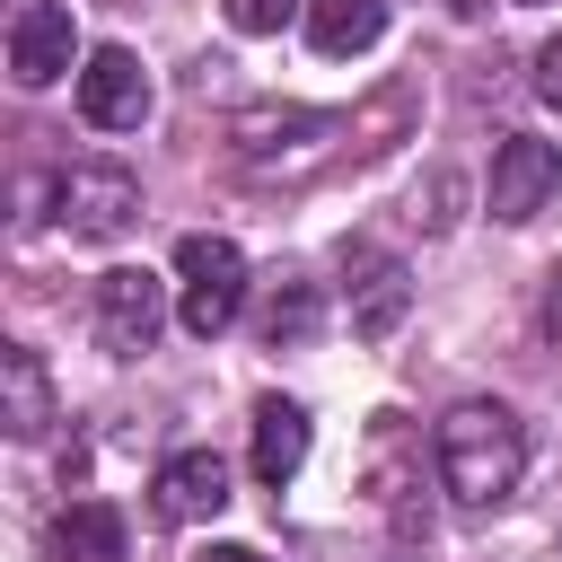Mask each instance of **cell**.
Segmentation results:
<instances>
[{
  "label": "cell",
  "instance_id": "obj_13",
  "mask_svg": "<svg viewBox=\"0 0 562 562\" xmlns=\"http://www.w3.org/2000/svg\"><path fill=\"white\" fill-rule=\"evenodd\" d=\"M386 35V0H307V44L316 53H369Z\"/></svg>",
  "mask_w": 562,
  "mask_h": 562
},
{
  "label": "cell",
  "instance_id": "obj_1",
  "mask_svg": "<svg viewBox=\"0 0 562 562\" xmlns=\"http://www.w3.org/2000/svg\"><path fill=\"white\" fill-rule=\"evenodd\" d=\"M430 465H439V492L457 509H501L527 474V422L492 395H465L439 413V439H430Z\"/></svg>",
  "mask_w": 562,
  "mask_h": 562
},
{
  "label": "cell",
  "instance_id": "obj_18",
  "mask_svg": "<svg viewBox=\"0 0 562 562\" xmlns=\"http://www.w3.org/2000/svg\"><path fill=\"white\" fill-rule=\"evenodd\" d=\"M202 562H263L255 544H202Z\"/></svg>",
  "mask_w": 562,
  "mask_h": 562
},
{
  "label": "cell",
  "instance_id": "obj_16",
  "mask_svg": "<svg viewBox=\"0 0 562 562\" xmlns=\"http://www.w3.org/2000/svg\"><path fill=\"white\" fill-rule=\"evenodd\" d=\"M536 325H544V351H553V369H562V263H553V281H544V307H536Z\"/></svg>",
  "mask_w": 562,
  "mask_h": 562
},
{
  "label": "cell",
  "instance_id": "obj_8",
  "mask_svg": "<svg viewBox=\"0 0 562 562\" xmlns=\"http://www.w3.org/2000/svg\"><path fill=\"white\" fill-rule=\"evenodd\" d=\"M70 61H79L70 0H18V18H9V79L18 88H53Z\"/></svg>",
  "mask_w": 562,
  "mask_h": 562
},
{
  "label": "cell",
  "instance_id": "obj_12",
  "mask_svg": "<svg viewBox=\"0 0 562 562\" xmlns=\"http://www.w3.org/2000/svg\"><path fill=\"white\" fill-rule=\"evenodd\" d=\"M53 553H61V562H132L123 509H114V501H70V509L53 518Z\"/></svg>",
  "mask_w": 562,
  "mask_h": 562
},
{
  "label": "cell",
  "instance_id": "obj_7",
  "mask_svg": "<svg viewBox=\"0 0 562 562\" xmlns=\"http://www.w3.org/2000/svg\"><path fill=\"white\" fill-rule=\"evenodd\" d=\"M562 193V149L553 140H536V132H509L501 149H492V184H483V202H492V220H536L544 202Z\"/></svg>",
  "mask_w": 562,
  "mask_h": 562
},
{
  "label": "cell",
  "instance_id": "obj_4",
  "mask_svg": "<svg viewBox=\"0 0 562 562\" xmlns=\"http://www.w3.org/2000/svg\"><path fill=\"white\" fill-rule=\"evenodd\" d=\"M158 334H167V281L140 272V263H114V272L97 281V342H105L114 360H140Z\"/></svg>",
  "mask_w": 562,
  "mask_h": 562
},
{
  "label": "cell",
  "instance_id": "obj_6",
  "mask_svg": "<svg viewBox=\"0 0 562 562\" xmlns=\"http://www.w3.org/2000/svg\"><path fill=\"white\" fill-rule=\"evenodd\" d=\"M342 299H351V334H360V342H386V334L413 316V272H404V255H386V246H342Z\"/></svg>",
  "mask_w": 562,
  "mask_h": 562
},
{
  "label": "cell",
  "instance_id": "obj_11",
  "mask_svg": "<svg viewBox=\"0 0 562 562\" xmlns=\"http://www.w3.org/2000/svg\"><path fill=\"white\" fill-rule=\"evenodd\" d=\"M307 465V404H290V395H263L255 404V483H290Z\"/></svg>",
  "mask_w": 562,
  "mask_h": 562
},
{
  "label": "cell",
  "instance_id": "obj_10",
  "mask_svg": "<svg viewBox=\"0 0 562 562\" xmlns=\"http://www.w3.org/2000/svg\"><path fill=\"white\" fill-rule=\"evenodd\" d=\"M0 422H9V439H18V448L53 439V422H61L53 378H44V360H35L26 342H0Z\"/></svg>",
  "mask_w": 562,
  "mask_h": 562
},
{
  "label": "cell",
  "instance_id": "obj_9",
  "mask_svg": "<svg viewBox=\"0 0 562 562\" xmlns=\"http://www.w3.org/2000/svg\"><path fill=\"white\" fill-rule=\"evenodd\" d=\"M149 501H158L167 527L220 518V509H228V457H220V448H176V457L149 474Z\"/></svg>",
  "mask_w": 562,
  "mask_h": 562
},
{
  "label": "cell",
  "instance_id": "obj_2",
  "mask_svg": "<svg viewBox=\"0 0 562 562\" xmlns=\"http://www.w3.org/2000/svg\"><path fill=\"white\" fill-rule=\"evenodd\" d=\"M237 307H246V255H237V237L193 228L176 246V325L202 334V342H220L237 325Z\"/></svg>",
  "mask_w": 562,
  "mask_h": 562
},
{
  "label": "cell",
  "instance_id": "obj_15",
  "mask_svg": "<svg viewBox=\"0 0 562 562\" xmlns=\"http://www.w3.org/2000/svg\"><path fill=\"white\" fill-rule=\"evenodd\" d=\"M237 35H281L290 18H307V0H220Z\"/></svg>",
  "mask_w": 562,
  "mask_h": 562
},
{
  "label": "cell",
  "instance_id": "obj_17",
  "mask_svg": "<svg viewBox=\"0 0 562 562\" xmlns=\"http://www.w3.org/2000/svg\"><path fill=\"white\" fill-rule=\"evenodd\" d=\"M536 97H544V105H562V35H553V44H536Z\"/></svg>",
  "mask_w": 562,
  "mask_h": 562
},
{
  "label": "cell",
  "instance_id": "obj_19",
  "mask_svg": "<svg viewBox=\"0 0 562 562\" xmlns=\"http://www.w3.org/2000/svg\"><path fill=\"white\" fill-rule=\"evenodd\" d=\"M518 9H544V0H518Z\"/></svg>",
  "mask_w": 562,
  "mask_h": 562
},
{
  "label": "cell",
  "instance_id": "obj_14",
  "mask_svg": "<svg viewBox=\"0 0 562 562\" xmlns=\"http://www.w3.org/2000/svg\"><path fill=\"white\" fill-rule=\"evenodd\" d=\"M255 325H263V342H272V351H299V342H316V325H325V299H316V281H272Z\"/></svg>",
  "mask_w": 562,
  "mask_h": 562
},
{
  "label": "cell",
  "instance_id": "obj_3",
  "mask_svg": "<svg viewBox=\"0 0 562 562\" xmlns=\"http://www.w3.org/2000/svg\"><path fill=\"white\" fill-rule=\"evenodd\" d=\"M53 220H61V237L105 246V237H123V228L140 220V176L114 167V158H79V167H61V184H53Z\"/></svg>",
  "mask_w": 562,
  "mask_h": 562
},
{
  "label": "cell",
  "instance_id": "obj_5",
  "mask_svg": "<svg viewBox=\"0 0 562 562\" xmlns=\"http://www.w3.org/2000/svg\"><path fill=\"white\" fill-rule=\"evenodd\" d=\"M149 105H158V88H149V70H140L132 44H97V53L79 61V114H88L97 132H140Z\"/></svg>",
  "mask_w": 562,
  "mask_h": 562
}]
</instances>
